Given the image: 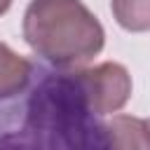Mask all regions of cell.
<instances>
[{
	"mask_svg": "<svg viewBox=\"0 0 150 150\" xmlns=\"http://www.w3.org/2000/svg\"><path fill=\"white\" fill-rule=\"evenodd\" d=\"M80 77H82L84 89L89 94L91 108L98 115H108V112L120 110L131 94L129 73L120 63H101L96 68L80 70Z\"/></svg>",
	"mask_w": 150,
	"mask_h": 150,
	"instance_id": "cell-3",
	"label": "cell"
},
{
	"mask_svg": "<svg viewBox=\"0 0 150 150\" xmlns=\"http://www.w3.org/2000/svg\"><path fill=\"white\" fill-rule=\"evenodd\" d=\"M23 38L59 68L89 61L103 47V28L80 0H33L23 16Z\"/></svg>",
	"mask_w": 150,
	"mask_h": 150,
	"instance_id": "cell-2",
	"label": "cell"
},
{
	"mask_svg": "<svg viewBox=\"0 0 150 150\" xmlns=\"http://www.w3.org/2000/svg\"><path fill=\"white\" fill-rule=\"evenodd\" d=\"M112 150H150V127L129 115H115L108 122Z\"/></svg>",
	"mask_w": 150,
	"mask_h": 150,
	"instance_id": "cell-5",
	"label": "cell"
},
{
	"mask_svg": "<svg viewBox=\"0 0 150 150\" xmlns=\"http://www.w3.org/2000/svg\"><path fill=\"white\" fill-rule=\"evenodd\" d=\"M9 2H12V0H0V14H2V12H7Z\"/></svg>",
	"mask_w": 150,
	"mask_h": 150,
	"instance_id": "cell-7",
	"label": "cell"
},
{
	"mask_svg": "<svg viewBox=\"0 0 150 150\" xmlns=\"http://www.w3.org/2000/svg\"><path fill=\"white\" fill-rule=\"evenodd\" d=\"M0 150H112L80 70L38 68L28 87L0 101Z\"/></svg>",
	"mask_w": 150,
	"mask_h": 150,
	"instance_id": "cell-1",
	"label": "cell"
},
{
	"mask_svg": "<svg viewBox=\"0 0 150 150\" xmlns=\"http://www.w3.org/2000/svg\"><path fill=\"white\" fill-rule=\"evenodd\" d=\"M35 66L23 56L14 54L7 45L0 42V101L23 91L33 77Z\"/></svg>",
	"mask_w": 150,
	"mask_h": 150,
	"instance_id": "cell-4",
	"label": "cell"
},
{
	"mask_svg": "<svg viewBox=\"0 0 150 150\" xmlns=\"http://www.w3.org/2000/svg\"><path fill=\"white\" fill-rule=\"evenodd\" d=\"M115 19L127 30L150 28V0H112Z\"/></svg>",
	"mask_w": 150,
	"mask_h": 150,
	"instance_id": "cell-6",
	"label": "cell"
}]
</instances>
